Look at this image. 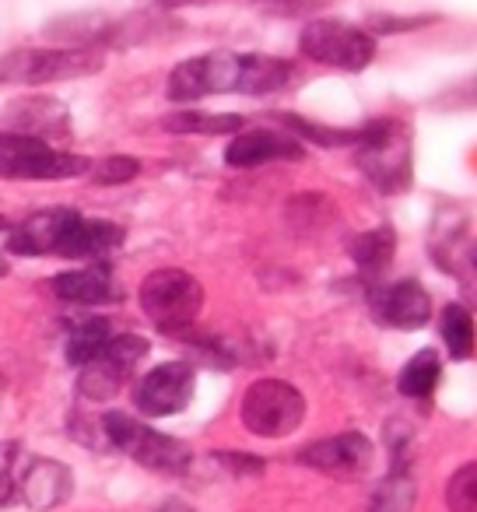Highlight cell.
I'll list each match as a JSON object with an SVG mask.
<instances>
[{
  "mask_svg": "<svg viewBox=\"0 0 477 512\" xmlns=\"http://www.w3.org/2000/svg\"><path fill=\"white\" fill-rule=\"evenodd\" d=\"M102 428V442L116 453H127L134 463H141L144 470H155V474H169V477H183L193 463V453L186 442L162 435L155 428L141 425L137 418L123 411H109L99 421Z\"/></svg>",
  "mask_w": 477,
  "mask_h": 512,
  "instance_id": "277c9868",
  "label": "cell"
},
{
  "mask_svg": "<svg viewBox=\"0 0 477 512\" xmlns=\"http://www.w3.org/2000/svg\"><path fill=\"white\" fill-rule=\"evenodd\" d=\"M418 498L411 467H390V474L379 481V488L369 498V512H411Z\"/></svg>",
  "mask_w": 477,
  "mask_h": 512,
  "instance_id": "7402d4cb",
  "label": "cell"
},
{
  "mask_svg": "<svg viewBox=\"0 0 477 512\" xmlns=\"http://www.w3.org/2000/svg\"><path fill=\"white\" fill-rule=\"evenodd\" d=\"M292 60L267 57V53H204L172 67L165 95L172 102H200L207 95H271L292 81Z\"/></svg>",
  "mask_w": 477,
  "mask_h": 512,
  "instance_id": "6da1fadb",
  "label": "cell"
},
{
  "mask_svg": "<svg viewBox=\"0 0 477 512\" xmlns=\"http://www.w3.org/2000/svg\"><path fill=\"white\" fill-rule=\"evenodd\" d=\"M299 50L302 57L316 60V64L358 74L376 60V36L358 29V25L337 22V18H320V22H309L302 29Z\"/></svg>",
  "mask_w": 477,
  "mask_h": 512,
  "instance_id": "ba28073f",
  "label": "cell"
},
{
  "mask_svg": "<svg viewBox=\"0 0 477 512\" xmlns=\"http://www.w3.org/2000/svg\"><path fill=\"white\" fill-rule=\"evenodd\" d=\"M8 228H11V221L4 218V214H0V232H8Z\"/></svg>",
  "mask_w": 477,
  "mask_h": 512,
  "instance_id": "e575fe53",
  "label": "cell"
},
{
  "mask_svg": "<svg viewBox=\"0 0 477 512\" xmlns=\"http://www.w3.org/2000/svg\"><path fill=\"white\" fill-rule=\"evenodd\" d=\"M8 271H11V267H8V256H0V278H4Z\"/></svg>",
  "mask_w": 477,
  "mask_h": 512,
  "instance_id": "836d02e7",
  "label": "cell"
},
{
  "mask_svg": "<svg viewBox=\"0 0 477 512\" xmlns=\"http://www.w3.org/2000/svg\"><path fill=\"white\" fill-rule=\"evenodd\" d=\"M449 512H477V463H463L446 484Z\"/></svg>",
  "mask_w": 477,
  "mask_h": 512,
  "instance_id": "4316f807",
  "label": "cell"
},
{
  "mask_svg": "<svg viewBox=\"0 0 477 512\" xmlns=\"http://www.w3.org/2000/svg\"><path fill=\"white\" fill-rule=\"evenodd\" d=\"M148 351H151V341H144L141 334H113L99 358H92L88 365H81L78 397L92 400V404H106V400H113L116 393L134 379L137 362L148 358Z\"/></svg>",
  "mask_w": 477,
  "mask_h": 512,
  "instance_id": "9c48e42d",
  "label": "cell"
},
{
  "mask_svg": "<svg viewBox=\"0 0 477 512\" xmlns=\"http://www.w3.org/2000/svg\"><path fill=\"white\" fill-rule=\"evenodd\" d=\"M109 337H113V327H109L106 316H92V320H81L78 327L67 334V365H74V369H81V365H88L92 358L102 355V348L109 344Z\"/></svg>",
  "mask_w": 477,
  "mask_h": 512,
  "instance_id": "603a6c76",
  "label": "cell"
},
{
  "mask_svg": "<svg viewBox=\"0 0 477 512\" xmlns=\"http://www.w3.org/2000/svg\"><path fill=\"white\" fill-rule=\"evenodd\" d=\"M88 169H92V162L85 155H71V151H60L46 141H36V137L0 130V179L53 183V179H78Z\"/></svg>",
  "mask_w": 477,
  "mask_h": 512,
  "instance_id": "52a82bcc",
  "label": "cell"
},
{
  "mask_svg": "<svg viewBox=\"0 0 477 512\" xmlns=\"http://www.w3.org/2000/svg\"><path fill=\"white\" fill-rule=\"evenodd\" d=\"M81 214L74 207H46V211L25 218L8 232V253L15 256H50L60 253L67 232Z\"/></svg>",
  "mask_w": 477,
  "mask_h": 512,
  "instance_id": "5bb4252c",
  "label": "cell"
},
{
  "mask_svg": "<svg viewBox=\"0 0 477 512\" xmlns=\"http://www.w3.org/2000/svg\"><path fill=\"white\" fill-rule=\"evenodd\" d=\"M50 285L57 299L74 302V306H106V302L120 299V288L113 281V267L102 264V260L92 267H81V271L57 274Z\"/></svg>",
  "mask_w": 477,
  "mask_h": 512,
  "instance_id": "e0dca14e",
  "label": "cell"
},
{
  "mask_svg": "<svg viewBox=\"0 0 477 512\" xmlns=\"http://www.w3.org/2000/svg\"><path fill=\"white\" fill-rule=\"evenodd\" d=\"M4 393H8V379H4V372H0V404H4Z\"/></svg>",
  "mask_w": 477,
  "mask_h": 512,
  "instance_id": "1f68e13d",
  "label": "cell"
},
{
  "mask_svg": "<svg viewBox=\"0 0 477 512\" xmlns=\"http://www.w3.org/2000/svg\"><path fill=\"white\" fill-rule=\"evenodd\" d=\"M15 456H18V446L0 460V509L15 505V498H18V481H15V470H11L15 467Z\"/></svg>",
  "mask_w": 477,
  "mask_h": 512,
  "instance_id": "f546056e",
  "label": "cell"
},
{
  "mask_svg": "<svg viewBox=\"0 0 477 512\" xmlns=\"http://www.w3.org/2000/svg\"><path fill=\"white\" fill-rule=\"evenodd\" d=\"M439 330H442V341H446V351L456 362H467L474 355V316H470L467 306L453 302V306L442 309Z\"/></svg>",
  "mask_w": 477,
  "mask_h": 512,
  "instance_id": "d4e9b609",
  "label": "cell"
},
{
  "mask_svg": "<svg viewBox=\"0 0 477 512\" xmlns=\"http://www.w3.org/2000/svg\"><path fill=\"white\" fill-rule=\"evenodd\" d=\"M348 253H351V260H355L358 274L379 285V274L393 264V253H397V232H393L390 225L358 232L348 239Z\"/></svg>",
  "mask_w": 477,
  "mask_h": 512,
  "instance_id": "d6986e66",
  "label": "cell"
},
{
  "mask_svg": "<svg viewBox=\"0 0 477 512\" xmlns=\"http://www.w3.org/2000/svg\"><path fill=\"white\" fill-rule=\"evenodd\" d=\"M162 127L169 134H207V137H221V134H239L246 127V116L235 113H200V109H179L169 113L162 120Z\"/></svg>",
  "mask_w": 477,
  "mask_h": 512,
  "instance_id": "44dd1931",
  "label": "cell"
},
{
  "mask_svg": "<svg viewBox=\"0 0 477 512\" xmlns=\"http://www.w3.org/2000/svg\"><path fill=\"white\" fill-rule=\"evenodd\" d=\"M442 379V358L435 348H421L418 355H411V362L400 369L397 390L407 400H428L435 393Z\"/></svg>",
  "mask_w": 477,
  "mask_h": 512,
  "instance_id": "ffe728a7",
  "label": "cell"
},
{
  "mask_svg": "<svg viewBox=\"0 0 477 512\" xmlns=\"http://www.w3.org/2000/svg\"><path fill=\"white\" fill-rule=\"evenodd\" d=\"M306 148L299 137L278 134V130H246L235 134L225 148V162L232 169H257L267 162H302Z\"/></svg>",
  "mask_w": 477,
  "mask_h": 512,
  "instance_id": "9a60e30c",
  "label": "cell"
},
{
  "mask_svg": "<svg viewBox=\"0 0 477 512\" xmlns=\"http://www.w3.org/2000/svg\"><path fill=\"white\" fill-rule=\"evenodd\" d=\"M214 460H218L232 477H257V474H264V470H267L264 460L243 453V449H214Z\"/></svg>",
  "mask_w": 477,
  "mask_h": 512,
  "instance_id": "f1b7e54d",
  "label": "cell"
},
{
  "mask_svg": "<svg viewBox=\"0 0 477 512\" xmlns=\"http://www.w3.org/2000/svg\"><path fill=\"white\" fill-rule=\"evenodd\" d=\"M460 228H453L449 232V239H435V246H432V253H435V260H439V267L442 271H449V274H456L460 278L463 274V281H474V246H470V239L460 246Z\"/></svg>",
  "mask_w": 477,
  "mask_h": 512,
  "instance_id": "484cf974",
  "label": "cell"
},
{
  "mask_svg": "<svg viewBox=\"0 0 477 512\" xmlns=\"http://www.w3.org/2000/svg\"><path fill=\"white\" fill-rule=\"evenodd\" d=\"M197 369L190 362H162L134 383V407L148 418H169L190 407Z\"/></svg>",
  "mask_w": 477,
  "mask_h": 512,
  "instance_id": "30bf717a",
  "label": "cell"
},
{
  "mask_svg": "<svg viewBox=\"0 0 477 512\" xmlns=\"http://www.w3.org/2000/svg\"><path fill=\"white\" fill-rule=\"evenodd\" d=\"M239 418H243L250 435L285 439V435L299 432L302 421H306V397H302L299 386L285 383V379H257L246 390Z\"/></svg>",
  "mask_w": 477,
  "mask_h": 512,
  "instance_id": "8992f818",
  "label": "cell"
},
{
  "mask_svg": "<svg viewBox=\"0 0 477 512\" xmlns=\"http://www.w3.org/2000/svg\"><path fill=\"white\" fill-rule=\"evenodd\" d=\"M158 4H165V8H179V4H190V0H158Z\"/></svg>",
  "mask_w": 477,
  "mask_h": 512,
  "instance_id": "d6a6232c",
  "label": "cell"
},
{
  "mask_svg": "<svg viewBox=\"0 0 477 512\" xmlns=\"http://www.w3.org/2000/svg\"><path fill=\"white\" fill-rule=\"evenodd\" d=\"M372 456H376V449L362 432H341L299 449V463L337 477V481H355V477L369 474Z\"/></svg>",
  "mask_w": 477,
  "mask_h": 512,
  "instance_id": "7c38bea8",
  "label": "cell"
},
{
  "mask_svg": "<svg viewBox=\"0 0 477 512\" xmlns=\"http://www.w3.org/2000/svg\"><path fill=\"white\" fill-rule=\"evenodd\" d=\"M372 313L393 330H421L432 320V295L414 278L372 288Z\"/></svg>",
  "mask_w": 477,
  "mask_h": 512,
  "instance_id": "4fadbf2b",
  "label": "cell"
},
{
  "mask_svg": "<svg viewBox=\"0 0 477 512\" xmlns=\"http://www.w3.org/2000/svg\"><path fill=\"white\" fill-rule=\"evenodd\" d=\"M355 165L379 193H404L411 186V130L390 116L362 123V141L355 144Z\"/></svg>",
  "mask_w": 477,
  "mask_h": 512,
  "instance_id": "7a4b0ae2",
  "label": "cell"
},
{
  "mask_svg": "<svg viewBox=\"0 0 477 512\" xmlns=\"http://www.w3.org/2000/svg\"><path fill=\"white\" fill-rule=\"evenodd\" d=\"M22 488H18V498H22L29 509L36 512H53L64 502H71L74 495V474L67 463L50 460V456H39V460L29 463V470L22 474Z\"/></svg>",
  "mask_w": 477,
  "mask_h": 512,
  "instance_id": "2e32d148",
  "label": "cell"
},
{
  "mask_svg": "<svg viewBox=\"0 0 477 512\" xmlns=\"http://www.w3.org/2000/svg\"><path fill=\"white\" fill-rule=\"evenodd\" d=\"M158 512H197L190 502H183V498H165L162 505H158Z\"/></svg>",
  "mask_w": 477,
  "mask_h": 512,
  "instance_id": "4dcf8cb0",
  "label": "cell"
},
{
  "mask_svg": "<svg viewBox=\"0 0 477 512\" xmlns=\"http://www.w3.org/2000/svg\"><path fill=\"white\" fill-rule=\"evenodd\" d=\"M123 239H127V232L116 221L78 218L57 256H67V260H99V256L113 253L116 246H123Z\"/></svg>",
  "mask_w": 477,
  "mask_h": 512,
  "instance_id": "ac0fdd59",
  "label": "cell"
},
{
  "mask_svg": "<svg viewBox=\"0 0 477 512\" xmlns=\"http://www.w3.org/2000/svg\"><path fill=\"white\" fill-rule=\"evenodd\" d=\"M106 67L99 50L92 46H64V50H11L0 53V85H57L99 74Z\"/></svg>",
  "mask_w": 477,
  "mask_h": 512,
  "instance_id": "5b68a950",
  "label": "cell"
},
{
  "mask_svg": "<svg viewBox=\"0 0 477 512\" xmlns=\"http://www.w3.org/2000/svg\"><path fill=\"white\" fill-rule=\"evenodd\" d=\"M88 172H92V179L99 186H120L141 176V162H137L134 155H109V158H102V162H95Z\"/></svg>",
  "mask_w": 477,
  "mask_h": 512,
  "instance_id": "83f0119b",
  "label": "cell"
},
{
  "mask_svg": "<svg viewBox=\"0 0 477 512\" xmlns=\"http://www.w3.org/2000/svg\"><path fill=\"white\" fill-rule=\"evenodd\" d=\"M0 130L36 137L46 144L71 141V109L50 95H25V99H15L0 109Z\"/></svg>",
  "mask_w": 477,
  "mask_h": 512,
  "instance_id": "8fae6325",
  "label": "cell"
},
{
  "mask_svg": "<svg viewBox=\"0 0 477 512\" xmlns=\"http://www.w3.org/2000/svg\"><path fill=\"white\" fill-rule=\"evenodd\" d=\"M281 127L292 130V137L299 141H316L323 148H355L362 141V127H351V130H337V127H323V123H309L306 116L299 113H271Z\"/></svg>",
  "mask_w": 477,
  "mask_h": 512,
  "instance_id": "cb8c5ba5",
  "label": "cell"
},
{
  "mask_svg": "<svg viewBox=\"0 0 477 512\" xmlns=\"http://www.w3.org/2000/svg\"><path fill=\"white\" fill-rule=\"evenodd\" d=\"M137 302H141V313L148 316L158 334L183 337L204 309V285L190 271L158 267L141 281Z\"/></svg>",
  "mask_w": 477,
  "mask_h": 512,
  "instance_id": "3957f363",
  "label": "cell"
}]
</instances>
